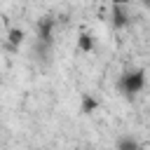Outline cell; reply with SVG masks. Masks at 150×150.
Returning a JSON list of instances; mask_svg holds the SVG:
<instances>
[{
	"instance_id": "1",
	"label": "cell",
	"mask_w": 150,
	"mask_h": 150,
	"mask_svg": "<svg viewBox=\"0 0 150 150\" xmlns=\"http://www.w3.org/2000/svg\"><path fill=\"white\" fill-rule=\"evenodd\" d=\"M143 84H145V73L143 70H134V73H127L124 77H122V89H124V94H138L141 89H143Z\"/></svg>"
},
{
	"instance_id": "2",
	"label": "cell",
	"mask_w": 150,
	"mask_h": 150,
	"mask_svg": "<svg viewBox=\"0 0 150 150\" xmlns=\"http://www.w3.org/2000/svg\"><path fill=\"white\" fill-rule=\"evenodd\" d=\"M117 150H138V143L131 136H122L120 143H117Z\"/></svg>"
},
{
	"instance_id": "3",
	"label": "cell",
	"mask_w": 150,
	"mask_h": 150,
	"mask_svg": "<svg viewBox=\"0 0 150 150\" xmlns=\"http://www.w3.org/2000/svg\"><path fill=\"white\" fill-rule=\"evenodd\" d=\"M112 19H115V26H124L127 23V14H124V9L120 5L112 7Z\"/></svg>"
},
{
	"instance_id": "4",
	"label": "cell",
	"mask_w": 150,
	"mask_h": 150,
	"mask_svg": "<svg viewBox=\"0 0 150 150\" xmlns=\"http://www.w3.org/2000/svg\"><path fill=\"white\" fill-rule=\"evenodd\" d=\"M96 108V98H91L89 94H84L82 96V112H91Z\"/></svg>"
},
{
	"instance_id": "5",
	"label": "cell",
	"mask_w": 150,
	"mask_h": 150,
	"mask_svg": "<svg viewBox=\"0 0 150 150\" xmlns=\"http://www.w3.org/2000/svg\"><path fill=\"white\" fill-rule=\"evenodd\" d=\"M80 49H82V52H91V49H94L91 35H87V33H84V35H80Z\"/></svg>"
},
{
	"instance_id": "6",
	"label": "cell",
	"mask_w": 150,
	"mask_h": 150,
	"mask_svg": "<svg viewBox=\"0 0 150 150\" xmlns=\"http://www.w3.org/2000/svg\"><path fill=\"white\" fill-rule=\"evenodd\" d=\"M21 40H23V33H21V30H16V28L9 30V42H12V45H19Z\"/></svg>"
}]
</instances>
